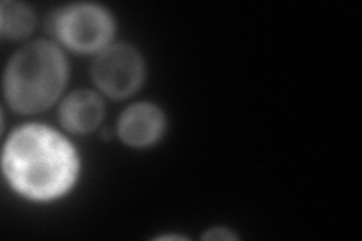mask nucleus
<instances>
[{
    "instance_id": "1",
    "label": "nucleus",
    "mask_w": 362,
    "mask_h": 241,
    "mask_svg": "<svg viewBox=\"0 0 362 241\" xmlns=\"http://www.w3.org/2000/svg\"><path fill=\"white\" fill-rule=\"evenodd\" d=\"M77 169V155L70 142L44 125L17 129L5 145V174L16 190L32 199L61 196L73 186Z\"/></svg>"
},
{
    "instance_id": "7",
    "label": "nucleus",
    "mask_w": 362,
    "mask_h": 241,
    "mask_svg": "<svg viewBox=\"0 0 362 241\" xmlns=\"http://www.w3.org/2000/svg\"><path fill=\"white\" fill-rule=\"evenodd\" d=\"M35 26V16L18 2H4L0 8V28L5 38L17 40L29 35Z\"/></svg>"
},
{
    "instance_id": "5",
    "label": "nucleus",
    "mask_w": 362,
    "mask_h": 241,
    "mask_svg": "<svg viewBox=\"0 0 362 241\" xmlns=\"http://www.w3.org/2000/svg\"><path fill=\"white\" fill-rule=\"evenodd\" d=\"M165 127V118L148 102H138L121 114L118 131L121 139L132 146H146L160 137Z\"/></svg>"
},
{
    "instance_id": "4",
    "label": "nucleus",
    "mask_w": 362,
    "mask_h": 241,
    "mask_svg": "<svg viewBox=\"0 0 362 241\" xmlns=\"http://www.w3.org/2000/svg\"><path fill=\"white\" fill-rule=\"evenodd\" d=\"M98 88L112 98H126L144 80V61L130 45H113L98 54L93 66Z\"/></svg>"
},
{
    "instance_id": "3",
    "label": "nucleus",
    "mask_w": 362,
    "mask_h": 241,
    "mask_svg": "<svg viewBox=\"0 0 362 241\" xmlns=\"http://www.w3.org/2000/svg\"><path fill=\"white\" fill-rule=\"evenodd\" d=\"M52 26L56 37L77 52L103 49L113 33V21L107 11L89 4L61 9L53 17Z\"/></svg>"
},
{
    "instance_id": "2",
    "label": "nucleus",
    "mask_w": 362,
    "mask_h": 241,
    "mask_svg": "<svg viewBox=\"0 0 362 241\" xmlns=\"http://www.w3.org/2000/svg\"><path fill=\"white\" fill-rule=\"evenodd\" d=\"M66 82V62L59 49L35 41L21 49L5 74V95L11 107L33 113L52 106Z\"/></svg>"
},
{
    "instance_id": "8",
    "label": "nucleus",
    "mask_w": 362,
    "mask_h": 241,
    "mask_svg": "<svg viewBox=\"0 0 362 241\" xmlns=\"http://www.w3.org/2000/svg\"><path fill=\"white\" fill-rule=\"evenodd\" d=\"M204 238H209V240H230V238H235L230 231H226V229L218 228V229H211L210 233H207L204 235Z\"/></svg>"
},
{
    "instance_id": "6",
    "label": "nucleus",
    "mask_w": 362,
    "mask_h": 241,
    "mask_svg": "<svg viewBox=\"0 0 362 241\" xmlns=\"http://www.w3.org/2000/svg\"><path fill=\"white\" fill-rule=\"evenodd\" d=\"M105 106L101 98L90 90H76L66 97L59 110L64 127L74 133L93 131L103 118Z\"/></svg>"
}]
</instances>
